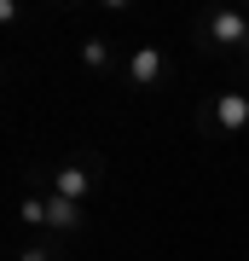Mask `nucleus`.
Returning <instances> with one entry per match:
<instances>
[{"mask_svg":"<svg viewBox=\"0 0 249 261\" xmlns=\"http://www.w3.org/2000/svg\"><path fill=\"white\" fill-rule=\"evenodd\" d=\"M162 75H168L162 47H133V58H128V82H133V87H157Z\"/></svg>","mask_w":249,"mask_h":261,"instance_id":"1","label":"nucleus"},{"mask_svg":"<svg viewBox=\"0 0 249 261\" xmlns=\"http://www.w3.org/2000/svg\"><path fill=\"white\" fill-rule=\"evenodd\" d=\"M214 122H220L226 134H243L249 128V93H220L214 99V111H209Z\"/></svg>","mask_w":249,"mask_h":261,"instance_id":"2","label":"nucleus"},{"mask_svg":"<svg viewBox=\"0 0 249 261\" xmlns=\"http://www.w3.org/2000/svg\"><path fill=\"white\" fill-rule=\"evenodd\" d=\"M209 35L220 41V47H249V18H243V12H214Z\"/></svg>","mask_w":249,"mask_h":261,"instance_id":"3","label":"nucleus"},{"mask_svg":"<svg viewBox=\"0 0 249 261\" xmlns=\"http://www.w3.org/2000/svg\"><path fill=\"white\" fill-rule=\"evenodd\" d=\"M52 197L81 203V197H87V168H58V174H52Z\"/></svg>","mask_w":249,"mask_h":261,"instance_id":"4","label":"nucleus"},{"mask_svg":"<svg viewBox=\"0 0 249 261\" xmlns=\"http://www.w3.org/2000/svg\"><path fill=\"white\" fill-rule=\"evenodd\" d=\"M46 226H58V232H75V226H81V209H75L70 197H46Z\"/></svg>","mask_w":249,"mask_h":261,"instance_id":"5","label":"nucleus"},{"mask_svg":"<svg viewBox=\"0 0 249 261\" xmlns=\"http://www.w3.org/2000/svg\"><path fill=\"white\" fill-rule=\"evenodd\" d=\"M81 64H87V70H104V64H110V41H99V35L81 41Z\"/></svg>","mask_w":249,"mask_h":261,"instance_id":"6","label":"nucleus"},{"mask_svg":"<svg viewBox=\"0 0 249 261\" xmlns=\"http://www.w3.org/2000/svg\"><path fill=\"white\" fill-rule=\"evenodd\" d=\"M23 221L29 226H46V197H23Z\"/></svg>","mask_w":249,"mask_h":261,"instance_id":"7","label":"nucleus"},{"mask_svg":"<svg viewBox=\"0 0 249 261\" xmlns=\"http://www.w3.org/2000/svg\"><path fill=\"white\" fill-rule=\"evenodd\" d=\"M18 261H46V255H41V250H23V255H18Z\"/></svg>","mask_w":249,"mask_h":261,"instance_id":"8","label":"nucleus"}]
</instances>
